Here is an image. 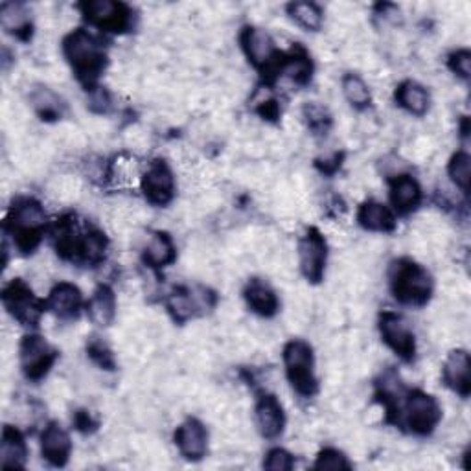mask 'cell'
Masks as SVG:
<instances>
[{
	"instance_id": "1",
	"label": "cell",
	"mask_w": 471,
	"mask_h": 471,
	"mask_svg": "<svg viewBox=\"0 0 471 471\" xmlns=\"http://www.w3.org/2000/svg\"><path fill=\"white\" fill-rule=\"evenodd\" d=\"M63 54L76 78L87 87V91L96 88L95 85L109 63L102 43L87 29L79 28L63 39Z\"/></svg>"
},
{
	"instance_id": "2",
	"label": "cell",
	"mask_w": 471,
	"mask_h": 471,
	"mask_svg": "<svg viewBox=\"0 0 471 471\" xmlns=\"http://www.w3.org/2000/svg\"><path fill=\"white\" fill-rule=\"evenodd\" d=\"M46 214L43 204L32 197L17 199L6 219V236H12L13 245L21 252H34L45 236Z\"/></svg>"
},
{
	"instance_id": "3",
	"label": "cell",
	"mask_w": 471,
	"mask_h": 471,
	"mask_svg": "<svg viewBox=\"0 0 471 471\" xmlns=\"http://www.w3.org/2000/svg\"><path fill=\"white\" fill-rule=\"evenodd\" d=\"M391 289L394 299L405 306H426L433 294V278L420 263L401 258L391 268Z\"/></svg>"
},
{
	"instance_id": "4",
	"label": "cell",
	"mask_w": 471,
	"mask_h": 471,
	"mask_svg": "<svg viewBox=\"0 0 471 471\" xmlns=\"http://www.w3.org/2000/svg\"><path fill=\"white\" fill-rule=\"evenodd\" d=\"M285 374L294 392L304 398H311L318 391V381L315 376V356L313 348L301 339H293L284 348Z\"/></svg>"
},
{
	"instance_id": "5",
	"label": "cell",
	"mask_w": 471,
	"mask_h": 471,
	"mask_svg": "<svg viewBox=\"0 0 471 471\" xmlns=\"http://www.w3.org/2000/svg\"><path fill=\"white\" fill-rule=\"evenodd\" d=\"M400 415L403 417L405 427H409L412 434L429 436L442 420V407L424 391H405L398 409V418Z\"/></svg>"
},
{
	"instance_id": "6",
	"label": "cell",
	"mask_w": 471,
	"mask_h": 471,
	"mask_svg": "<svg viewBox=\"0 0 471 471\" xmlns=\"http://www.w3.org/2000/svg\"><path fill=\"white\" fill-rule=\"evenodd\" d=\"M21 368L26 379L41 381L48 376L52 367L57 361V350L41 335L29 334L24 335L19 346Z\"/></svg>"
},
{
	"instance_id": "7",
	"label": "cell",
	"mask_w": 471,
	"mask_h": 471,
	"mask_svg": "<svg viewBox=\"0 0 471 471\" xmlns=\"http://www.w3.org/2000/svg\"><path fill=\"white\" fill-rule=\"evenodd\" d=\"M3 304L22 326H37L46 310V302L37 299L22 280H13L3 289Z\"/></svg>"
},
{
	"instance_id": "8",
	"label": "cell",
	"mask_w": 471,
	"mask_h": 471,
	"mask_svg": "<svg viewBox=\"0 0 471 471\" xmlns=\"http://www.w3.org/2000/svg\"><path fill=\"white\" fill-rule=\"evenodd\" d=\"M79 8L85 21L103 32L122 34L131 28L133 22L131 10L122 3H112V0H91V3L79 4Z\"/></svg>"
},
{
	"instance_id": "9",
	"label": "cell",
	"mask_w": 471,
	"mask_h": 471,
	"mask_svg": "<svg viewBox=\"0 0 471 471\" xmlns=\"http://www.w3.org/2000/svg\"><path fill=\"white\" fill-rule=\"evenodd\" d=\"M379 334L398 358H401L405 363L415 361L417 339L401 315L383 311L379 315Z\"/></svg>"
},
{
	"instance_id": "10",
	"label": "cell",
	"mask_w": 471,
	"mask_h": 471,
	"mask_svg": "<svg viewBox=\"0 0 471 471\" xmlns=\"http://www.w3.org/2000/svg\"><path fill=\"white\" fill-rule=\"evenodd\" d=\"M299 260L304 278L311 284H318L324 278L328 260V245L318 228L311 227L299 242Z\"/></svg>"
},
{
	"instance_id": "11",
	"label": "cell",
	"mask_w": 471,
	"mask_h": 471,
	"mask_svg": "<svg viewBox=\"0 0 471 471\" xmlns=\"http://www.w3.org/2000/svg\"><path fill=\"white\" fill-rule=\"evenodd\" d=\"M242 48L251 62L252 67L269 72L277 65L280 52L275 46V41L271 36L261 28L247 26L242 32Z\"/></svg>"
},
{
	"instance_id": "12",
	"label": "cell",
	"mask_w": 471,
	"mask_h": 471,
	"mask_svg": "<svg viewBox=\"0 0 471 471\" xmlns=\"http://www.w3.org/2000/svg\"><path fill=\"white\" fill-rule=\"evenodd\" d=\"M144 197L155 206H166L175 197V177L166 161H153L142 175Z\"/></svg>"
},
{
	"instance_id": "13",
	"label": "cell",
	"mask_w": 471,
	"mask_h": 471,
	"mask_svg": "<svg viewBox=\"0 0 471 471\" xmlns=\"http://www.w3.org/2000/svg\"><path fill=\"white\" fill-rule=\"evenodd\" d=\"M201 294H197L190 287H175L166 301L168 311L175 318V322H186L197 315L199 310L212 308L216 304V294L209 289L199 287Z\"/></svg>"
},
{
	"instance_id": "14",
	"label": "cell",
	"mask_w": 471,
	"mask_h": 471,
	"mask_svg": "<svg viewBox=\"0 0 471 471\" xmlns=\"http://www.w3.org/2000/svg\"><path fill=\"white\" fill-rule=\"evenodd\" d=\"M175 446L186 460L199 462L209 450V433L197 418L185 420L175 431Z\"/></svg>"
},
{
	"instance_id": "15",
	"label": "cell",
	"mask_w": 471,
	"mask_h": 471,
	"mask_svg": "<svg viewBox=\"0 0 471 471\" xmlns=\"http://www.w3.org/2000/svg\"><path fill=\"white\" fill-rule=\"evenodd\" d=\"M70 453H72L70 434L57 422L48 424L41 434V455H43V459L54 467H63V466H67Z\"/></svg>"
},
{
	"instance_id": "16",
	"label": "cell",
	"mask_w": 471,
	"mask_h": 471,
	"mask_svg": "<svg viewBox=\"0 0 471 471\" xmlns=\"http://www.w3.org/2000/svg\"><path fill=\"white\" fill-rule=\"evenodd\" d=\"M256 426L260 434L268 440H277L282 436L285 427L284 407L273 394H265L256 403Z\"/></svg>"
},
{
	"instance_id": "17",
	"label": "cell",
	"mask_w": 471,
	"mask_h": 471,
	"mask_svg": "<svg viewBox=\"0 0 471 471\" xmlns=\"http://www.w3.org/2000/svg\"><path fill=\"white\" fill-rule=\"evenodd\" d=\"M46 302V310L52 311L55 317L63 318V320H72L78 318L81 308H83V297L81 291L69 282L57 284L50 294Z\"/></svg>"
},
{
	"instance_id": "18",
	"label": "cell",
	"mask_w": 471,
	"mask_h": 471,
	"mask_svg": "<svg viewBox=\"0 0 471 471\" xmlns=\"http://www.w3.org/2000/svg\"><path fill=\"white\" fill-rule=\"evenodd\" d=\"M469 372H471L469 353L466 350H453L444 363L442 376H444V383L453 392H457L462 398H467L471 392Z\"/></svg>"
},
{
	"instance_id": "19",
	"label": "cell",
	"mask_w": 471,
	"mask_h": 471,
	"mask_svg": "<svg viewBox=\"0 0 471 471\" xmlns=\"http://www.w3.org/2000/svg\"><path fill=\"white\" fill-rule=\"evenodd\" d=\"M244 294H245L247 306L260 317L271 318L280 310V301L277 297L275 289L265 280H260V278L249 280Z\"/></svg>"
},
{
	"instance_id": "20",
	"label": "cell",
	"mask_w": 471,
	"mask_h": 471,
	"mask_svg": "<svg viewBox=\"0 0 471 471\" xmlns=\"http://www.w3.org/2000/svg\"><path fill=\"white\" fill-rule=\"evenodd\" d=\"M422 201V188L412 175H398L391 181V202L400 214H410L418 209Z\"/></svg>"
},
{
	"instance_id": "21",
	"label": "cell",
	"mask_w": 471,
	"mask_h": 471,
	"mask_svg": "<svg viewBox=\"0 0 471 471\" xmlns=\"http://www.w3.org/2000/svg\"><path fill=\"white\" fill-rule=\"evenodd\" d=\"M358 221L365 230L370 232H392L396 230V216L387 204L377 201H367L358 212Z\"/></svg>"
},
{
	"instance_id": "22",
	"label": "cell",
	"mask_w": 471,
	"mask_h": 471,
	"mask_svg": "<svg viewBox=\"0 0 471 471\" xmlns=\"http://www.w3.org/2000/svg\"><path fill=\"white\" fill-rule=\"evenodd\" d=\"M28 460V446L22 433L12 426L3 429V442H0V464L3 467L22 469Z\"/></svg>"
},
{
	"instance_id": "23",
	"label": "cell",
	"mask_w": 471,
	"mask_h": 471,
	"mask_svg": "<svg viewBox=\"0 0 471 471\" xmlns=\"http://www.w3.org/2000/svg\"><path fill=\"white\" fill-rule=\"evenodd\" d=\"M87 315L96 326H111L116 317V297L109 285L102 284L96 287L91 301L87 302Z\"/></svg>"
},
{
	"instance_id": "24",
	"label": "cell",
	"mask_w": 471,
	"mask_h": 471,
	"mask_svg": "<svg viewBox=\"0 0 471 471\" xmlns=\"http://www.w3.org/2000/svg\"><path fill=\"white\" fill-rule=\"evenodd\" d=\"M177 258V249L173 245L171 236L168 232L157 230L152 234L150 242H147L144 249V261L153 269L168 268Z\"/></svg>"
},
{
	"instance_id": "25",
	"label": "cell",
	"mask_w": 471,
	"mask_h": 471,
	"mask_svg": "<svg viewBox=\"0 0 471 471\" xmlns=\"http://www.w3.org/2000/svg\"><path fill=\"white\" fill-rule=\"evenodd\" d=\"M0 24L4 32L19 41H28L32 37V17L22 4H3L0 8Z\"/></svg>"
},
{
	"instance_id": "26",
	"label": "cell",
	"mask_w": 471,
	"mask_h": 471,
	"mask_svg": "<svg viewBox=\"0 0 471 471\" xmlns=\"http://www.w3.org/2000/svg\"><path fill=\"white\" fill-rule=\"evenodd\" d=\"M29 103H32L36 114L43 122H55L65 116V102L59 98L48 87H36L29 93Z\"/></svg>"
},
{
	"instance_id": "27",
	"label": "cell",
	"mask_w": 471,
	"mask_h": 471,
	"mask_svg": "<svg viewBox=\"0 0 471 471\" xmlns=\"http://www.w3.org/2000/svg\"><path fill=\"white\" fill-rule=\"evenodd\" d=\"M396 102L407 112L415 116H424L429 111L431 98L424 85H420L418 81L407 79L400 83L396 88Z\"/></svg>"
},
{
	"instance_id": "28",
	"label": "cell",
	"mask_w": 471,
	"mask_h": 471,
	"mask_svg": "<svg viewBox=\"0 0 471 471\" xmlns=\"http://www.w3.org/2000/svg\"><path fill=\"white\" fill-rule=\"evenodd\" d=\"M105 252H107L105 234L93 228V230L79 234L74 261H79L85 265H98L100 261H103Z\"/></svg>"
},
{
	"instance_id": "29",
	"label": "cell",
	"mask_w": 471,
	"mask_h": 471,
	"mask_svg": "<svg viewBox=\"0 0 471 471\" xmlns=\"http://www.w3.org/2000/svg\"><path fill=\"white\" fill-rule=\"evenodd\" d=\"M273 72L289 78L293 83H297V85H308L311 79L313 65H311V59L304 52H293L289 55L280 54L278 63Z\"/></svg>"
},
{
	"instance_id": "30",
	"label": "cell",
	"mask_w": 471,
	"mask_h": 471,
	"mask_svg": "<svg viewBox=\"0 0 471 471\" xmlns=\"http://www.w3.org/2000/svg\"><path fill=\"white\" fill-rule=\"evenodd\" d=\"M343 95L348 100V103L358 111L367 109L372 102L368 85L358 74H346L343 78Z\"/></svg>"
},
{
	"instance_id": "31",
	"label": "cell",
	"mask_w": 471,
	"mask_h": 471,
	"mask_svg": "<svg viewBox=\"0 0 471 471\" xmlns=\"http://www.w3.org/2000/svg\"><path fill=\"white\" fill-rule=\"evenodd\" d=\"M287 13L299 26L306 28L308 32H318L324 21L320 8L313 3H293L287 6Z\"/></svg>"
},
{
	"instance_id": "32",
	"label": "cell",
	"mask_w": 471,
	"mask_h": 471,
	"mask_svg": "<svg viewBox=\"0 0 471 471\" xmlns=\"http://www.w3.org/2000/svg\"><path fill=\"white\" fill-rule=\"evenodd\" d=\"M302 116H304L308 129L313 135H326L332 128V114L328 112L326 107L317 102L306 103L302 109Z\"/></svg>"
},
{
	"instance_id": "33",
	"label": "cell",
	"mask_w": 471,
	"mask_h": 471,
	"mask_svg": "<svg viewBox=\"0 0 471 471\" xmlns=\"http://www.w3.org/2000/svg\"><path fill=\"white\" fill-rule=\"evenodd\" d=\"M448 173L451 177L453 185L467 194L469 190V173H471V159L466 152H457L451 161H450V166H448Z\"/></svg>"
},
{
	"instance_id": "34",
	"label": "cell",
	"mask_w": 471,
	"mask_h": 471,
	"mask_svg": "<svg viewBox=\"0 0 471 471\" xmlns=\"http://www.w3.org/2000/svg\"><path fill=\"white\" fill-rule=\"evenodd\" d=\"M87 356L93 359L95 365H98L102 370H116V359H114V353L109 348V344L105 341H102L100 337H93L91 341L87 343Z\"/></svg>"
},
{
	"instance_id": "35",
	"label": "cell",
	"mask_w": 471,
	"mask_h": 471,
	"mask_svg": "<svg viewBox=\"0 0 471 471\" xmlns=\"http://www.w3.org/2000/svg\"><path fill=\"white\" fill-rule=\"evenodd\" d=\"M315 469L320 471H350L351 469V462L348 460V457L334 448H326L322 450L315 460Z\"/></svg>"
},
{
	"instance_id": "36",
	"label": "cell",
	"mask_w": 471,
	"mask_h": 471,
	"mask_svg": "<svg viewBox=\"0 0 471 471\" xmlns=\"http://www.w3.org/2000/svg\"><path fill=\"white\" fill-rule=\"evenodd\" d=\"M293 466H294L293 455L282 448L271 450L268 455H265V460H263V467L269 471H289L293 469Z\"/></svg>"
},
{
	"instance_id": "37",
	"label": "cell",
	"mask_w": 471,
	"mask_h": 471,
	"mask_svg": "<svg viewBox=\"0 0 471 471\" xmlns=\"http://www.w3.org/2000/svg\"><path fill=\"white\" fill-rule=\"evenodd\" d=\"M450 69L462 79H469L471 74V54L469 50H457L448 59Z\"/></svg>"
},
{
	"instance_id": "38",
	"label": "cell",
	"mask_w": 471,
	"mask_h": 471,
	"mask_svg": "<svg viewBox=\"0 0 471 471\" xmlns=\"http://www.w3.org/2000/svg\"><path fill=\"white\" fill-rule=\"evenodd\" d=\"M88 107H91L95 112H100V114H103L111 109V96L105 88H102V87L93 88L91 95H88Z\"/></svg>"
},
{
	"instance_id": "39",
	"label": "cell",
	"mask_w": 471,
	"mask_h": 471,
	"mask_svg": "<svg viewBox=\"0 0 471 471\" xmlns=\"http://www.w3.org/2000/svg\"><path fill=\"white\" fill-rule=\"evenodd\" d=\"M74 426L78 431L81 433H93L98 429V420L93 418L91 412H87V410H78L76 412V417H74Z\"/></svg>"
},
{
	"instance_id": "40",
	"label": "cell",
	"mask_w": 471,
	"mask_h": 471,
	"mask_svg": "<svg viewBox=\"0 0 471 471\" xmlns=\"http://www.w3.org/2000/svg\"><path fill=\"white\" fill-rule=\"evenodd\" d=\"M258 114L265 118V120H275V118H278L280 114V109L277 102H263L261 107H258Z\"/></svg>"
}]
</instances>
